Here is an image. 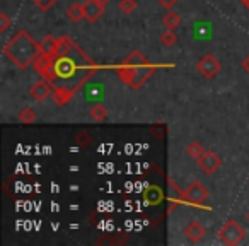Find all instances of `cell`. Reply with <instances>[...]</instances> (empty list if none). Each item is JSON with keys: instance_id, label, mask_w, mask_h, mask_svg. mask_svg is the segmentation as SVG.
<instances>
[{"instance_id": "cell-1", "label": "cell", "mask_w": 249, "mask_h": 246, "mask_svg": "<svg viewBox=\"0 0 249 246\" xmlns=\"http://www.w3.org/2000/svg\"><path fill=\"white\" fill-rule=\"evenodd\" d=\"M96 72V62L70 36H60L58 46L53 55V69L48 79L53 89L62 87L75 94Z\"/></svg>"}, {"instance_id": "cell-2", "label": "cell", "mask_w": 249, "mask_h": 246, "mask_svg": "<svg viewBox=\"0 0 249 246\" xmlns=\"http://www.w3.org/2000/svg\"><path fill=\"white\" fill-rule=\"evenodd\" d=\"M39 53H41L39 43L26 29H19L4 46V55L19 70H24L29 65H33V62H35Z\"/></svg>"}, {"instance_id": "cell-3", "label": "cell", "mask_w": 249, "mask_h": 246, "mask_svg": "<svg viewBox=\"0 0 249 246\" xmlns=\"http://www.w3.org/2000/svg\"><path fill=\"white\" fill-rule=\"evenodd\" d=\"M157 69H159L157 65H150L147 62L143 53L132 52L123 60V63L118 67V77L128 87L139 89V87H142L147 82V79L150 76H154V72Z\"/></svg>"}, {"instance_id": "cell-4", "label": "cell", "mask_w": 249, "mask_h": 246, "mask_svg": "<svg viewBox=\"0 0 249 246\" xmlns=\"http://www.w3.org/2000/svg\"><path fill=\"white\" fill-rule=\"evenodd\" d=\"M218 238L224 245L227 246H237L239 243L244 241L246 238V229L239 224L234 219H229L225 221V224L218 229Z\"/></svg>"}, {"instance_id": "cell-5", "label": "cell", "mask_w": 249, "mask_h": 246, "mask_svg": "<svg viewBox=\"0 0 249 246\" xmlns=\"http://www.w3.org/2000/svg\"><path fill=\"white\" fill-rule=\"evenodd\" d=\"M196 70L200 72L201 77H205V79H215V77L218 76V72L222 70V63L218 62L213 55L207 53V55H203L200 60H198Z\"/></svg>"}, {"instance_id": "cell-6", "label": "cell", "mask_w": 249, "mask_h": 246, "mask_svg": "<svg viewBox=\"0 0 249 246\" xmlns=\"http://www.w3.org/2000/svg\"><path fill=\"white\" fill-rule=\"evenodd\" d=\"M210 191H208L207 187H203L198 181H193L191 185H188V188L184 190V202L193 205H201L205 200L208 198Z\"/></svg>"}, {"instance_id": "cell-7", "label": "cell", "mask_w": 249, "mask_h": 246, "mask_svg": "<svg viewBox=\"0 0 249 246\" xmlns=\"http://www.w3.org/2000/svg\"><path fill=\"white\" fill-rule=\"evenodd\" d=\"M196 163H198V168H200L205 174H213L215 171L222 166V159L213 152V151H205Z\"/></svg>"}, {"instance_id": "cell-8", "label": "cell", "mask_w": 249, "mask_h": 246, "mask_svg": "<svg viewBox=\"0 0 249 246\" xmlns=\"http://www.w3.org/2000/svg\"><path fill=\"white\" fill-rule=\"evenodd\" d=\"M29 94H31V97L35 101H38V103H43V101H46L48 97H52V94H53L52 82H48L46 79L38 80V82H35L31 86V89H29Z\"/></svg>"}, {"instance_id": "cell-9", "label": "cell", "mask_w": 249, "mask_h": 246, "mask_svg": "<svg viewBox=\"0 0 249 246\" xmlns=\"http://www.w3.org/2000/svg\"><path fill=\"white\" fill-rule=\"evenodd\" d=\"M33 69L38 76H41V79H50V74H52L53 69V57L45 55V53H39L36 57V60L33 62Z\"/></svg>"}, {"instance_id": "cell-10", "label": "cell", "mask_w": 249, "mask_h": 246, "mask_svg": "<svg viewBox=\"0 0 249 246\" xmlns=\"http://www.w3.org/2000/svg\"><path fill=\"white\" fill-rule=\"evenodd\" d=\"M103 14H104V5L99 4L97 0H86V2H84V16H86V21L96 22Z\"/></svg>"}, {"instance_id": "cell-11", "label": "cell", "mask_w": 249, "mask_h": 246, "mask_svg": "<svg viewBox=\"0 0 249 246\" xmlns=\"http://www.w3.org/2000/svg\"><path fill=\"white\" fill-rule=\"evenodd\" d=\"M205 234H207V229L198 221H191L190 224L184 227V236H186V239L190 243H198Z\"/></svg>"}, {"instance_id": "cell-12", "label": "cell", "mask_w": 249, "mask_h": 246, "mask_svg": "<svg viewBox=\"0 0 249 246\" xmlns=\"http://www.w3.org/2000/svg\"><path fill=\"white\" fill-rule=\"evenodd\" d=\"M75 96L73 93H70L69 89H62V87H55L52 94V101L56 104V106H65L72 97Z\"/></svg>"}, {"instance_id": "cell-13", "label": "cell", "mask_w": 249, "mask_h": 246, "mask_svg": "<svg viewBox=\"0 0 249 246\" xmlns=\"http://www.w3.org/2000/svg\"><path fill=\"white\" fill-rule=\"evenodd\" d=\"M56 46H58V38H55V36H52V35L45 36V38L39 41V50H41V53L50 55V57L55 55Z\"/></svg>"}, {"instance_id": "cell-14", "label": "cell", "mask_w": 249, "mask_h": 246, "mask_svg": "<svg viewBox=\"0 0 249 246\" xmlns=\"http://www.w3.org/2000/svg\"><path fill=\"white\" fill-rule=\"evenodd\" d=\"M67 16L72 22H80L82 19H86L84 16V4H79V2H73L69 9H67Z\"/></svg>"}, {"instance_id": "cell-15", "label": "cell", "mask_w": 249, "mask_h": 246, "mask_svg": "<svg viewBox=\"0 0 249 246\" xmlns=\"http://www.w3.org/2000/svg\"><path fill=\"white\" fill-rule=\"evenodd\" d=\"M18 118L22 125H31V123H35V121L38 120V114H36V111L33 110V108H24V110L19 111Z\"/></svg>"}, {"instance_id": "cell-16", "label": "cell", "mask_w": 249, "mask_h": 246, "mask_svg": "<svg viewBox=\"0 0 249 246\" xmlns=\"http://www.w3.org/2000/svg\"><path fill=\"white\" fill-rule=\"evenodd\" d=\"M162 22H164V26H166L167 29H176L178 26L181 24V16L178 14V12L169 11L166 16H164Z\"/></svg>"}, {"instance_id": "cell-17", "label": "cell", "mask_w": 249, "mask_h": 246, "mask_svg": "<svg viewBox=\"0 0 249 246\" xmlns=\"http://www.w3.org/2000/svg\"><path fill=\"white\" fill-rule=\"evenodd\" d=\"M90 118L94 121H104L107 118V108L104 104H94L90 108Z\"/></svg>"}, {"instance_id": "cell-18", "label": "cell", "mask_w": 249, "mask_h": 246, "mask_svg": "<svg viewBox=\"0 0 249 246\" xmlns=\"http://www.w3.org/2000/svg\"><path fill=\"white\" fill-rule=\"evenodd\" d=\"M203 152H205V149L201 147L200 142H190V144H188V147H186V156L191 157V159H196L198 161Z\"/></svg>"}, {"instance_id": "cell-19", "label": "cell", "mask_w": 249, "mask_h": 246, "mask_svg": "<svg viewBox=\"0 0 249 246\" xmlns=\"http://www.w3.org/2000/svg\"><path fill=\"white\" fill-rule=\"evenodd\" d=\"M118 7H120V11L123 12V14L130 16V14H133V12H135L137 2H135V0H120Z\"/></svg>"}, {"instance_id": "cell-20", "label": "cell", "mask_w": 249, "mask_h": 246, "mask_svg": "<svg viewBox=\"0 0 249 246\" xmlns=\"http://www.w3.org/2000/svg\"><path fill=\"white\" fill-rule=\"evenodd\" d=\"M176 41H178V36L174 35L173 29H167V31H164L162 35H160V43H162L164 46H167V48H171Z\"/></svg>"}, {"instance_id": "cell-21", "label": "cell", "mask_w": 249, "mask_h": 246, "mask_svg": "<svg viewBox=\"0 0 249 246\" xmlns=\"http://www.w3.org/2000/svg\"><path fill=\"white\" fill-rule=\"evenodd\" d=\"M31 2H35L36 7L41 9V11H50L56 4L55 0H31Z\"/></svg>"}, {"instance_id": "cell-22", "label": "cell", "mask_w": 249, "mask_h": 246, "mask_svg": "<svg viewBox=\"0 0 249 246\" xmlns=\"http://www.w3.org/2000/svg\"><path fill=\"white\" fill-rule=\"evenodd\" d=\"M9 26H11V21H9L7 14H5V12H0V31L5 33L9 29Z\"/></svg>"}, {"instance_id": "cell-23", "label": "cell", "mask_w": 249, "mask_h": 246, "mask_svg": "<svg viewBox=\"0 0 249 246\" xmlns=\"http://www.w3.org/2000/svg\"><path fill=\"white\" fill-rule=\"evenodd\" d=\"M157 2H159L160 7L166 9V11H171V9L178 4V0H157Z\"/></svg>"}, {"instance_id": "cell-24", "label": "cell", "mask_w": 249, "mask_h": 246, "mask_svg": "<svg viewBox=\"0 0 249 246\" xmlns=\"http://www.w3.org/2000/svg\"><path fill=\"white\" fill-rule=\"evenodd\" d=\"M242 70H244L246 74H249V55L242 60Z\"/></svg>"}, {"instance_id": "cell-25", "label": "cell", "mask_w": 249, "mask_h": 246, "mask_svg": "<svg viewBox=\"0 0 249 246\" xmlns=\"http://www.w3.org/2000/svg\"><path fill=\"white\" fill-rule=\"evenodd\" d=\"M97 2H99V4H103V5H107L111 2V0H97Z\"/></svg>"}, {"instance_id": "cell-26", "label": "cell", "mask_w": 249, "mask_h": 246, "mask_svg": "<svg viewBox=\"0 0 249 246\" xmlns=\"http://www.w3.org/2000/svg\"><path fill=\"white\" fill-rule=\"evenodd\" d=\"M241 2H242V5H246V7L249 9V0H241Z\"/></svg>"}, {"instance_id": "cell-27", "label": "cell", "mask_w": 249, "mask_h": 246, "mask_svg": "<svg viewBox=\"0 0 249 246\" xmlns=\"http://www.w3.org/2000/svg\"><path fill=\"white\" fill-rule=\"evenodd\" d=\"M246 219H248V221H249V212H248V214H246Z\"/></svg>"}, {"instance_id": "cell-28", "label": "cell", "mask_w": 249, "mask_h": 246, "mask_svg": "<svg viewBox=\"0 0 249 246\" xmlns=\"http://www.w3.org/2000/svg\"><path fill=\"white\" fill-rule=\"evenodd\" d=\"M55 2H58V0H55Z\"/></svg>"}]
</instances>
